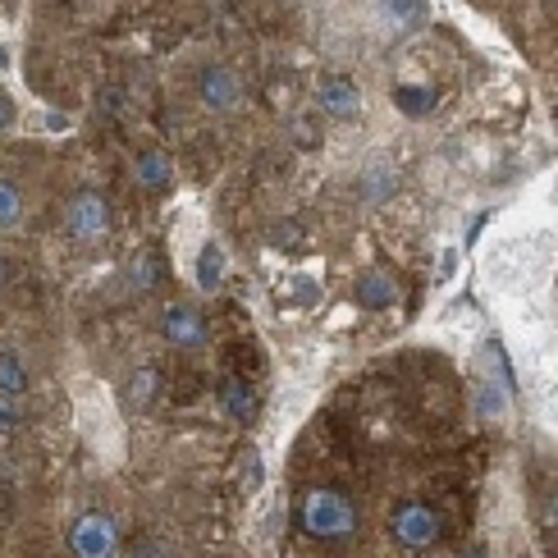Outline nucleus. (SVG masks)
<instances>
[{
  "label": "nucleus",
  "instance_id": "1",
  "mask_svg": "<svg viewBox=\"0 0 558 558\" xmlns=\"http://www.w3.org/2000/svg\"><path fill=\"white\" fill-rule=\"evenodd\" d=\"M298 518H302V531L316 536V541H348V536H357V508H353V499L330 490V485H316V490L302 495Z\"/></svg>",
  "mask_w": 558,
  "mask_h": 558
},
{
  "label": "nucleus",
  "instance_id": "2",
  "mask_svg": "<svg viewBox=\"0 0 558 558\" xmlns=\"http://www.w3.org/2000/svg\"><path fill=\"white\" fill-rule=\"evenodd\" d=\"M389 536L399 541L403 549H430L439 536H445V522H439V513H435L430 504L403 499V504L389 513Z\"/></svg>",
  "mask_w": 558,
  "mask_h": 558
},
{
  "label": "nucleus",
  "instance_id": "3",
  "mask_svg": "<svg viewBox=\"0 0 558 558\" xmlns=\"http://www.w3.org/2000/svg\"><path fill=\"white\" fill-rule=\"evenodd\" d=\"M64 229H69V239L83 243V247H97L110 239V206L101 193H74L69 197V211H64Z\"/></svg>",
  "mask_w": 558,
  "mask_h": 558
},
{
  "label": "nucleus",
  "instance_id": "4",
  "mask_svg": "<svg viewBox=\"0 0 558 558\" xmlns=\"http://www.w3.org/2000/svg\"><path fill=\"white\" fill-rule=\"evenodd\" d=\"M69 549H74L78 558L120 554V526H114L110 513H83L74 526H69Z\"/></svg>",
  "mask_w": 558,
  "mask_h": 558
},
{
  "label": "nucleus",
  "instance_id": "5",
  "mask_svg": "<svg viewBox=\"0 0 558 558\" xmlns=\"http://www.w3.org/2000/svg\"><path fill=\"white\" fill-rule=\"evenodd\" d=\"M197 101L216 114H229L243 106V78L229 64H206L197 74Z\"/></svg>",
  "mask_w": 558,
  "mask_h": 558
},
{
  "label": "nucleus",
  "instance_id": "6",
  "mask_svg": "<svg viewBox=\"0 0 558 558\" xmlns=\"http://www.w3.org/2000/svg\"><path fill=\"white\" fill-rule=\"evenodd\" d=\"M160 335H166V343L179 348V353H202L206 339H211V330H206L202 312L183 307V302L166 307V316H160Z\"/></svg>",
  "mask_w": 558,
  "mask_h": 558
},
{
  "label": "nucleus",
  "instance_id": "7",
  "mask_svg": "<svg viewBox=\"0 0 558 558\" xmlns=\"http://www.w3.org/2000/svg\"><path fill=\"white\" fill-rule=\"evenodd\" d=\"M320 106L330 120H357L362 114V92L353 78H325L320 83Z\"/></svg>",
  "mask_w": 558,
  "mask_h": 558
},
{
  "label": "nucleus",
  "instance_id": "8",
  "mask_svg": "<svg viewBox=\"0 0 558 558\" xmlns=\"http://www.w3.org/2000/svg\"><path fill=\"white\" fill-rule=\"evenodd\" d=\"M357 307H366V312H389V307H399V284H393V275H385V270H362V279H357Z\"/></svg>",
  "mask_w": 558,
  "mask_h": 558
},
{
  "label": "nucleus",
  "instance_id": "9",
  "mask_svg": "<svg viewBox=\"0 0 558 558\" xmlns=\"http://www.w3.org/2000/svg\"><path fill=\"white\" fill-rule=\"evenodd\" d=\"M220 408L225 416H234V422H257V412H262V399H257V389H252L243 376H229L220 385Z\"/></svg>",
  "mask_w": 558,
  "mask_h": 558
},
{
  "label": "nucleus",
  "instance_id": "10",
  "mask_svg": "<svg viewBox=\"0 0 558 558\" xmlns=\"http://www.w3.org/2000/svg\"><path fill=\"white\" fill-rule=\"evenodd\" d=\"M133 179H137V189H143V193H166L174 183L170 156L166 151H143V156H137V166H133Z\"/></svg>",
  "mask_w": 558,
  "mask_h": 558
},
{
  "label": "nucleus",
  "instance_id": "11",
  "mask_svg": "<svg viewBox=\"0 0 558 558\" xmlns=\"http://www.w3.org/2000/svg\"><path fill=\"white\" fill-rule=\"evenodd\" d=\"M23 216H28V193H23V183L0 174V234H14L23 229Z\"/></svg>",
  "mask_w": 558,
  "mask_h": 558
},
{
  "label": "nucleus",
  "instance_id": "12",
  "mask_svg": "<svg viewBox=\"0 0 558 558\" xmlns=\"http://www.w3.org/2000/svg\"><path fill=\"white\" fill-rule=\"evenodd\" d=\"M380 19L393 33H412L426 23V0H380Z\"/></svg>",
  "mask_w": 558,
  "mask_h": 558
},
{
  "label": "nucleus",
  "instance_id": "13",
  "mask_svg": "<svg viewBox=\"0 0 558 558\" xmlns=\"http://www.w3.org/2000/svg\"><path fill=\"white\" fill-rule=\"evenodd\" d=\"M156 389H160V371L156 366H137L133 376H129V389H124L129 412H147L151 399H156Z\"/></svg>",
  "mask_w": 558,
  "mask_h": 558
},
{
  "label": "nucleus",
  "instance_id": "14",
  "mask_svg": "<svg viewBox=\"0 0 558 558\" xmlns=\"http://www.w3.org/2000/svg\"><path fill=\"white\" fill-rule=\"evenodd\" d=\"M33 371L14 348H0V393H28Z\"/></svg>",
  "mask_w": 558,
  "mask_h": 558
},
{
  "label": "nucleus",
  "instance_id": "15",
  "mask_svg": "<svg viewBox=\"0 0 558 558\" xmlns=\"http://www.w3.org/2000/svg\"><path fill=\"white\" fill-rule=\"evenodd\" d=\"M225 284V247L220 243H206L202 257H197V289L202 293H216Z\"/></svg>",
  "mask_w": 558,
  "mask_h": 558
},
{
  "label": "nucleus",
  "instance_id": "16",
  "mask_svg": "<svg viewBox=\"0 0 558 558\" xmlns=\"http://www.w3.org/2000/svg\"><path fill=\"white\" fill-rule=\"evenodd\" d=\"M508 403H513V389H508L504 380H499V385H495V380L481 385V399H476V412H481V416H504Z\"/></svg>",
  "mask_w": 558,
  "mask_h": 558
},
{
  "label": "nucleus",
  "instance_id": "17",
  "mask_svg": "<svg viewBox=\"0 0 558 558\" xmlns=\"http://www.w3.org/2000/svg\"><path fill=\"white\" fill-rule=\"evenodd\" d=\"M28 412H23V393H0V435H19Z\"/></svg>",
  "mask_w": 558,
  "mask_h": 558
},
{
  "label": "nucleus",
  "instance_id": "18",
  "mask_svg": "<svg viewBox=\"0 0 558 558\" xmlns=\"http://www.w3.org/2000/svg\"><path fill=\"white\" fill-rule=\"evenodd\" d=\"M239 462H243V468H239V485H243V490H257V485H262V458H257V449H243Z\"/></svg>",
  "mask_w": 558,
  "mask_h": 558
},
{
  "label": "nucleus",
  "instance_id": "19",
  "mask_svg": "<svg viewBox=\"0 0 558 558\" xmlns=\"http://www.w3.org/2000/svg\"><path fill=\"white\" fill-rule=\"evenodd\" d=\"M156 270H160V262H156V257H143V262L133 266V275H129V289H133V293H147V289L156 284Z\"/></svg>",
  "mask_w": 558,
  "mask_h": 558
},
{
  "label": "nucleus",
  "instance_id": "20",
  "mask_svg": "<svg viewBox=\"0 0 558 558\" xmlns=\"http://www.w3.org/2000/svg\"><path fill=\"white\" fill-rule=\"evenodd\" d=\"M399 106H403L408 114H422V110L435 106V92H412V87H403V92H399Z\"/></svg>",
  "mask_w": 558,
  "mask_h": 558
},
{
  "label": "nucleus",
  "instance_id": "21",
  "mask_svg": "<svg viewBox=\"0 0 558 558\" xmlns=\"http://www.w3.org/2000/svg\"><path fill=\"white\" fill-rule=\"evenodd\" d=\"M270 243L293 247V243H298V225H275V229H270Z\"/></svg>",
  "mask_w": 558,
  "mask_h": 558
},
{
  "label": "nucleus",
  "instance_id": "22",
  "mask_svg": "<svg viewBox=\"0 0 558 558\" xmlns=\"http://www.w3.org/2000/svg\"><path fill=\"white\" fill-rule=\"evenodd\" d=\"M14 129V101L0 92V133H10Z\"/></svg>",
  "mask_w": 558,
  "mask_h": 558
},
{
  "label": "nucleus",
  "instance_id": "23",
  "mask_svg": "<svg viewBox=\"0 0 558 558\" xmlns=\"http://www.w3.org/2000/svg\"><path fill=\"white\" fill-rule=\"evenodd\" d=\"M133 549H137V554H166V545H160V541H137Z\"/></svg>",
  "mask_w": 558,
  "mask_h": 558
},
{
  "label": "nucleus",
  "instance_id": "24",
  "mask_svg": "<svg viewBox=\"0 0 558 558\" xmlns=\"http://www.w3.org/2000/svg\"><path fill=\"white\" fill-rule=\"evenodd\" d=\"M0 275H5V266H0Z\"/></svg>",
  "mask_w": 558,
  "mask_h": 558
}]
</instances>
